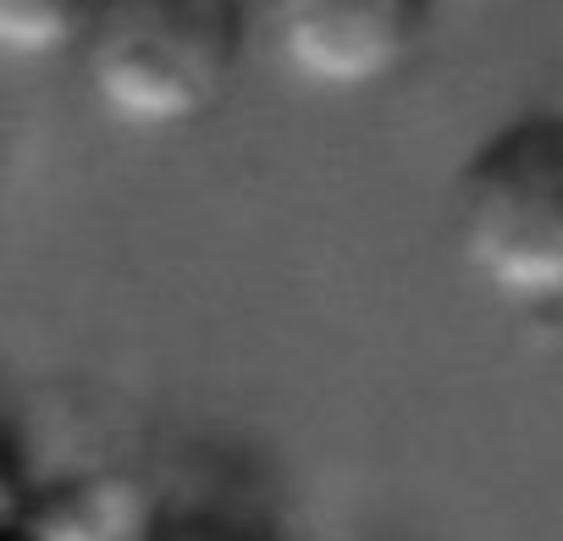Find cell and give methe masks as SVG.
Here are the masks:
<instances>
[{
	"mask_svg": "<svg viewBox=\"0 0 563 541\" xmlns=\"http://www.w3.org/2000/svg\"><path fill=\"white\" fill-rule=\"evenodd\" d=\"M249 29V0H95L73 56L117 128L177 133L227 106Z\"/></svg>",
	"mask_w": 563,
	"mask_h": 541,
	"instance_id": "obj_1",
	"label": "cell"
},
{
	"mask_svg": "<svg viewBox=\"0 0 563 541\" xmlns=\"http://www.w3.org/2000/svg\"><path fill=\"white\" fill-rule=\"evenodd\" d=\"M464 270L508 305H563V111L492 128L453 183Z\"/></svg>",
	"mask_w": 563,
	"mask_h": 541,
	"instance_id": "obj_2",
	"label": "cell"
},
{
	"mask_svg": "<svg viewBox=\"0 0 563 541\" xmlns=\"http://www.w3.org/2000/svg\"><path fill=\"white\" fill-rule=\"evenodd\" d=\"M437 23V0H260V29L299 84L365 95L398 78Z\"/></svg>",
	"mask_w": 563,
	"mask_h": 541,
	"instance_id": "obj_3",
	"label": "cell"
},
{
	"mask_svg": "<svg viewBox=\"0 0 563 541\" xmlns=\"http://www.w3.org/2000/svg\"><path fill=\"white\" fill-rule=\"evenodd\" d=\"M95 0H0V62H51L78 45Z\"/></svg>",
	"mask_w": 563,
	"mask_h": 541,
	"instance_id": "obj_4",
	"label": "cell"
},
{
	"mask_svg": "<svg viewBox=\"0 0 563 541\" xmlns=\"http://www.w3.org/2000/svg\"><path fill=\"white\" fill-rule=\"evenodd\" d=\"M144 541H288L265 514L238 503H172L150 519Z\"/></svg>",
	"mask_w": 563,
	"mask_h": 541,
	"instance_id": "obj_5",
	"label": "cell"
},
{
	"mask_svg": "<svg viewBox=\"0 0 563 541\" xmlns=\"http://www.w3.org/2000/svg\"><path fill=\"white\" fill-rule=\"evenodd\" d=\"M34 475H29V453L23 437L12 426V415L0 409V541L7 536H34Z\"/></svg>",
	"mask_w": 563,
	"mask_h": 541,
	"instance_id": "obj_6",
	"label": "cell"
},
{
	"mask_svg": "<svg viewBox=\"0 0 563 541\" xmlns=\"http://www.w3.org/2000/svg\"><path fill=\"white\" fill-rule=\"evenodd\" d=\"M7 541H34V536H7Z\"/></svg>",
	"mask_w": 563,
	"mask_h": 541,
	"instance_id": "obj_7",
	"label": "cell"
}]
</instances>
